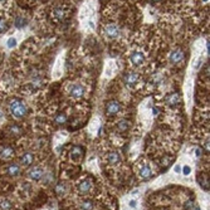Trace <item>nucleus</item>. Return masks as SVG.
Here are the masks:
<instances>
[{"label":"nucleus","instance_id":"1","mask_svg":"<svg viewBox=\"0 0 210 210\" xmlns=\"http://www.w3.org/2000/svg\"><path fill=\"white\" fill-rule=\"evenodd\" d=\"M9 111L14 119L20 120L28 113V106L24 101L19 99V98H14L9 102Z\"/></svg>","mask_w":210,"mask_h":210},{"label":"nucleus","instance_id":"2","mask_svg":"<svg viewBox=\"0 0 210 210\" xmlns=\"http://www.w3.org/2000/svg\"><path fill=\"white\" fill-rule=\"evenodd\" d=\"M103 35L107 39H117L121 35V28L117 24H106L103 27Z\"/></svg>","mask_w":210,"mask_h":210},{"label":"nucleus","instance_id":"3","mask_svg":"<svg viewBox=\"0 0 210 210\" xmlns=\"http://www.w3.org/2000/svg\"><path fill=\"white\" fill-rule=\"evenodd\" d=\"M84 92H86V89H84V86L83 84H81V83H74V84H72L69 87L68 95L73 99H80V98H82L84 96Z\"/></svg>","mask_w":210,"mask_h":210},{"label":"nucleus","instance_id":"4","mask_svg":"<svg viewBox=\"0 0 210 210\" xmlns=\"http://www.w3.org/2000/svg\"><path fill=\"white\" fill-rule=\"evenodd\" d=\"M138 80H140V76L136 72H127L123 77V82L128 88L136 87V84L138 83Z\"/></svg>","mask_w":210,"mask_h":210},{"label":"nucleus","instance_id":"5","mask_svg":"<svg viewBox=\"0 0 210 210\" xmlns=\"http://www.w3.org/2000/svg\"><path fill=\"white\" fill-rule=\"evenodd\" d=\"M184 58H185V53L181 50V49H174L171 53L169 54V62L171 63V64H180L182 60H184Z\"/></svg>","mask_w":210,"mask_h":210},{"label":"nucleus","instance_id":"6","mask_svg":"<svg viewBox=\"0 0 210 210\" xmlns=\"http://www.w3.org/2000/svg\"><path fill=\"white\" fill-rule=\"evenodd\" d=\"M121 108H122L121 103H120V102H117V101H115V99L108 101V102L106 103V113H107V115H110V116L117 115V113H119V112L121 111Z\"/></svg>","mask_w":210,"mask_h":210},{"label":"nucleus","instance_id":"7","mask_svg":"<svg viewBox=\"0 0 210 210\" xmlns=\"http://www.w3.org/2000/svg\"><path fill=\"white\" fill-rule=\"evenodd\" d=\"M145 59H146L145 54H143L142 52H140V50L132 52V53H131V56H130V62L132 63L134 65H136V67H138V65H141V64L145 63Z\"/></svg>","mask_w":210,"mask_h":210},{"label":"nucleus","instance_id":"8","mask_svg":"<svg viewBox=\"0 0 210 210\" xmlns=\"http://www.w3.org/2000/svg\"><path fill=\"white\" fill-rule=\"evenodd\" d=\"M52 15H53L54 20L60 23L63 20H65V18H67V10H65L64 6H56L53 9V13H52Z\"/></svg>","mask_w":210,"mask_h":210},{"label":"nucleus","instance_id":"9","mask_svg":"<svg viewBox=\"0 0 210 210\" xmlns=\"http://www.w3.org/2000/svg\"><path fill=\"white\" fill-rule=\"evenodd\" d=\"M14 157V150H13L10 146H4L3 149H0V159L8 161L11 160Z\"/></svg>","mask_w":210,"mask_h":210},{"label":"nucleus","instance_id":"10","mask_svg":"<svg viewBox=\"0 0 210 210\" xmlns=\"http://www.w3.org/2000/svg\"><path fill=\"white\" fill-rule=\"evenodd\" d=\"M179 103H180V95L176 93V92H174V93L169 95L166 97V104L169 107H176Z\"/></svg>","mask_w":210,"mask_h":210},{"label":"nucleus","instance_id":"11","mask_svg":"<svg viewBox=\"0 0 210 210\" xmlns=\"http://www.w3.org/2000/svg\"><path fill=\"white\" fill-rule=\"evenodd\" d=\"M28 176L32 179V180H41L44 175H43V170L41 169V167H33V169H30L29 171H28Z\"/></svg>","mask_w":210,"mask_h":210},{"label":"nucleus","instance_id":"12","mask_svg":"<svg viewBox=\"0 0 210 210\" xmlns=\"http://www.w3.org/2000/svg\"><path fill=\"white\" fill-rule=\"evenodd\" d=\"M33 161H34V156H33V154H29V152L24 154L20 159V164L23 166H30L33 164Z\"/></svg>","mask_w":210,"mask_h":210},{"label":"nucleus","instance_id":"13","mask_svg":"<svg viewBox=\"0 0 210 210\" xmlns=\"http://www.w3.org/2000/svg\"><path fill=\"white\" fill-rule=\"evenodd\" d=\"M92 189V181L91 180H84L80 184V186H78V190H80L82 194H87L89 190Z\"/></svg>","mask_w":210,"mask_h":210},{"label":"nucleus","instance_id":"14","mask_svg":"<svg viewBox=\"0 0 210 210\" xmlns=\"http://www.w3.org/2000/svg\"><path fill=\"white\" fill-rule=\"evenodd\" d=\"M67 120H68V116L65 115V113H63V112L57 113L56 117H54V122H56L57 125H59V126L65 125V123H67Z\"/></svg>","mask_w":210,"mask_h":210},{"label":"nucleus","instance_id":"15","mask_svg":"<svg viewBox=\"0 0 210 210\" xmlns=\"http://www.w3.org/2000/svg\"><path fill=\"white\" fill-rule=\"evenodd\" d=\"M107 159H108V162L111 165H117L121 161V157H120L119 152H110L108 156H107Z\"/></svg>","mask_w":210,"mask_h":210},{"label":"nucleus","instance_id":"16","mask_svg":"<svg viewBox=\"0 0 210 210\" xmlns=\"http://www.w3.org/2000/svg\"><path fill=\"white\" fill-rule=\"evenodd\" d=\"M198 181L204 190H209V177L205 174H201L200 176H198Z\"/></svg>","mask_w":210,"mask_h":210},{"label":"nucleus","instance_id":"17","mask_svg":"<svg viewBox=\"0 0 210 210\" xmlns=\"http://www.w3.org/2000/svg\"><path fill=\"white\" fill-rule=\"evenodd\" d=\"M6 173H8V175H10V176H17V175L20 173V166L17 165V164H11V165L8 167Z\"/></svg>","mask_w":210,"mask_h":210},{"label":"nucleus","instance_id":"18","mask_svg":"<svg viewBox=\"0 0 210 210\" xmlns=\"http://www.w3.org/2000/svg\"><path fill=\"white\" fill-rule=\"evenodd\" d=\"M130 128V121L127 120H121L119 123H117V130H119V132H125Z\"/></svg>","mask_w":210,"mask_h":210},{"label":"nucleus","instance_id":"19","mask_svg":"<svg viewBox=\"0 0 210 210\" xmlns=\"http://www.w3.org/2000/svg\"><path fill=\"white\" fill-rule=\"evenodd\" d=\"M140 175L142 179H149L151 176V167L150 166H143L140 171Z\"/></svg>","mask_w":210,"mask_h":210},{"label":"nucleus","instance_id":"20","mask_svg":"<svg viewBox=\"0 0 210 210\" xmlns=\"http://www.w3.org/2000/svg\"><path fill=\"white\" fill-rule=\"evenodd\" d=\"M54 190H56V192H57L58 195H63L65 191H67V186H65L64 182H58Z\"/></svg>","mask_w":210,"mask_h":210},{"label":"nucleus","instance_id":"21","mask_svg":"<svg viewBox=\"0 0 210 210\" xmlns=\"http://www.w3.org/2000/svg\"><path fill=\"white\" fill-rule=\"evenodd\" d=\"M8 28H9V23H8V20H6L5 18H2V17H0V33L6 32Z\"/></svg>","mask_w":210,"mask_h":210},{"label":"nucleus","instance_id":"22","mask_svg":"<svg viewBox=\"0 0 210 210\" xmlns=\"http://www.w3.org/2000/svg\"><path fill=\"white\" fill-rule=\"evenodd\" d=\"M0 209H2V210H10L11 209V204L6 199H2V200H0Z\"/></svg>","mask_w":210,"mask_h":210},{"label":"nucleus","instance_id":"23","mask_svg":"<svg viewBox=\"0 0 210 210\" xmlns=\"http://www.w3.org/2000/svg\"><path fill=\"white\" fill-rule=\"evenodd\" d=\"M81 209H82V210H92V209H93V203H92L91 200L83 201V203L81 204Z\"/></svg>","mask_w":210,"mask_h":210},{"label":"nucleus","instance_id":"24","mask_svg":"<svg viewBox=\"0 0 210 210\" xmlns=\"http://www.w3.org/2000/svg\"><path fill=\"white\" fill-rule=\"evenodd\" d=\"M71 155H72L73 157H76V156H82V155H83V149L80 147V146H76V147H73Z\"/></svg>","mask_w":210,"mask_h":210},{"label":"nucleus","instance_id":"25","mask_svg":"<svg viewBox=\"0 0 210 210\" xmlns=\"http://www.w3.org/2000/svg\"><path fill=\"white\" fill-rule=\"evenodd\" d=\"M8 47L9 48H13V47H14V45H17V39H14V38H10L9 39V41H8Z\"/></svg>","mask_w":210,"mask_h":210},{"label":"nucleus","instance_id":"26","mask_svg":"<svg viewBox=\"0 0 210 210\" xmlns=\"http://www.w3.org/2000/svg\"><path fill=\"white\" fill-rule=\"evenodd\" d=\"M15 24H17V27H18V28H21V27H24L25 20H24V19H21V18H18V19H17V21H15Z\"/></svg>","mask_w":210,"mask_h":210},{"label":"nucleus","instance_id":"27","mask_svg":"<svg viewBox=\"0 0 210 210\" xmlns=\"http://www.w3.org/2000/svg\"><path fill=\"white\" fill-rule=\"evenodd\" d=\"M185 209H186V210H192V209H194V204H192L191 200L185 203Z\"/></svg>","mask_w":210,"mask_h":210},{"label":"nucleus","instance_id":"28","mask_svg":"<svg viewBox=\"0 0 210 210\" xmlns=\"http://www.w3.org/2000/svg\"><path fill=\"white\" fill-rule=\"evenodd\" d=\"M182 173H184V175H189V174L191 173V169H190V166H184V169H182Z\"/></svg>","mask_w":210,"mask_h":210},{"label":"nucleus","instance_id":"29","mask_svg":"<svg viewBox=\"0 0 210 210\" xmlns=\"http://www.w3.org/2000/svg\"><path fill=\"white\" fill-rule=\"evenodd\" d=\"M11 132H13V135H17V134L20 132V128L17 127V126H13V127H11Z\"/></svg>","mask_w":210,"mask_h":210},{"label":"nucleus","instance_id":"30","mask_svg":"<svg viewBox=\"0 0 210 210\" xmlns=\"http://www.w3.org/2000/svg\"><path fill=\"white\" fill-rule=\"evenodd\" d=\"M130 206H131V208H136V201H135V200H131V201H130Z\"/></svg>","mask_w":210,"mask_h":210},{"label":"nucleus","instance_id":"31","mask_svg":"<svg viewBox=\"0 0 210 210\" xmlns=\"http://www.w3.org/2000/svg\"><path fill=\"white\" fill-rule=\"evenodd\" d=\"M195 154H196V155H198V156H200V155H201V150H200V149H196Z\"/></svg>","mask_w":210,"mask_h":210},{"label":"nucleus","instance_id":"32","mask_svg":"<svg viewBox=\"0 0 210 210\" xmlns=\"http://www.w3.org/2000/svg\"><path fill=\"white\" fill-rule=\"evenodd\" d=\"M180 170H181L180 166H175V171H176V173H180Z\"/></svg>","mask_w":210,"mask_h":210},{"label":"nucleus","instance_id":"33","mask_svg":"<svg viewBox=\"0 0 210 210\" xmlns=\"http://www.w3.org/2000/svg\"><path fill=\"white\" fill-rule=\"evenodd\" d=\"M8 0H0V4H6Z\"/></svg>","mask_w":210,"mask_h":210},{"label":"nucleus","instance_id":"34","mask_svg":"<svg viewBox=\"0 0 210 210\" xmlns=\"http://www.w3.org/2000/svg\"><path fill=\"white\" fill-rule=\"evenodd\" d=\"M192 210H200V208L199 206H194V209Z\"/></svg>","mask_w":210,"mask_h":210},{"label":"nucleus","instance_id":"35","mask_svg":"<svg viewBox=\"0 0 210 210\" xmlns=\"http://www.w3.org/2000/svg\"><path fill=\"white\" fill-rule=\"evenodd\" d=\"M152 3H157V2H160V0H151Z\"/></svg>","mask_w":210,"mask_h":210}]
</instances>
